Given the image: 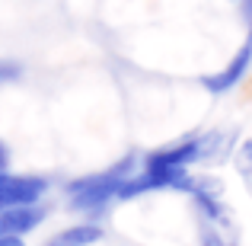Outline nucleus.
<instances>
[{"label": "nucleus", "instance_id": "8", "mask_svg": "<svg viewBox=\"0 0 252 246\" xmlns=\"http://www.w3.org/2000/svg\"><path fill=\"white\" fill-rule=\"evenodd\" d=\"M23 77V64L10 61V58H0V83H16Z\"/></svg>", "mask_w": 252, "mask_h": 246}, {"label": "nucleus", "instance_id": "7", "mask_svg": "<svg viewBox=\"0 0 252 246\" xmlns=\"http://www.w3.org/2000/svg\"><path fill=\"white\" fill-rule=\"evenodd\" d=\"M230 163H233V170H236V176H240L243 189L252 195V138H243Z\"/></svg>", "mask_w": 252, "mask_h": 246}, {"label": "nucleus", "instance_id": "6", "mask_svg": "<svg viewBox=\"0 0 252 246\" xmlns=\"http://www.w3.org/2000/svg\"><path fill=\"white\" fill-rule=\"evenodd\" d=\"M198 246H240V224H236V217L198 221Z\"/></svg>", "mask_w": 252, "mask_h": 246}, {"label": "nucleus", "instance_id": "4", "mask_svg": "<svg viewBox=\"0 0 252 246\" xmlns=\"http://www.w3.org/2000/svg\"><path fill=\"white\" fill-rule=\"evenodd\" d=\"M48 217L45 205H23V208H0V237H26L38 230Z\"/></svg>", "mask_w": 252, "mask_h": 246}, {"label": "nucleus", "instance_id": "9", "mask_svg": "<svg viewBox=\"0 0 252 246\" xmlns=\"http://www.w3.org/2000/svg\"><path fill=\"white\" fill-rule=\"evenodd\" d=\"M10 144L3 141V138H0V173H10Z\"/></svg>", "mask_w": 252, "mask_h": 246}, {"label": "nucleus", "instance_id": "5", "mask_svg": "<svg viewBox=\"0 0 252 246\" xmlns=\"http://www.w3.org/2000/svg\"><path fill=\"white\" fill-rule=\"evenodd\" d=\"M105 240V227L99 221H77V224H67L61 227L58 234H51L45 246H96Z\"/></svg>", "mask_w": 252, "mask_h": 246}, {"label": "nucleus", "instance_id": "2", "mask_svg": "<svg viewBox=\"0 0 252 246\" xmlns=\"http://www.w3.org/2000/svg\"><path fill=\"white\" fill-rule=\"evenodd\" d=\"M51 192V179L38 173H0V208L42 205Z\"/></svg>", "mask_w": 252, "mask_h": 246}, {"label": "nucleus", "instance_id": "1", "mask_svg": "<svg viewBox=\"0 0 252 246\" xmlns=\"http://www.w3.org/2000/svg\"><path fill=\"white\" fill-rule=\"evenodd\" d=\"M137 170H141V154H125L122 160H115L112 166H105V170L70 179L64 185V205H67V211L86 217V221H99L118 202L122 185Z\"/></svg>", "mask_w": 252, "mask_h": 246}, {"label": "nucleus", "instance_id": "11", "mask_svg": "<svg viewBox=\"0 0 252 246\" xmlns=\"http://www.w3.org/2000/svg\"><path fill=\"white\" fill-rule=\"evenodd\" d=\"M0 246H29L26 237H0Z\"/></svg>", "mask_w": 252, "mask_h": 246}, {"label": "nucleus", "instance_id": "10", "mask_svg": "<svg viewBox=\"0 0 252 246\" xmlns=\"http://www.w3.org/2000/svg\"><path fill=\"white\" fill-rule=\"evenodd\" d=\"M240 16H243V23H246L249 35H252V0H240Z\"/></svg>", "mask_w": 252, "mask_h": 246}, {"label": "nucleus", "instance_id": "3", "mask_svg": "<svg viewBox=\"0 0 252 246\" xmlns=\"http://www.w3.org/2000/svg\"><path fill=\"white\" fill-rule=\"evenodd\" d=\"M249 70H252V35L233 51V58H230V61L223 64L220 70H214V74H204V77H201V86L211 93V96H227V93H233L236 86L246 80Z\"/></svg>", "mask_w": 252, "mask_h": 246}]
</instances>
